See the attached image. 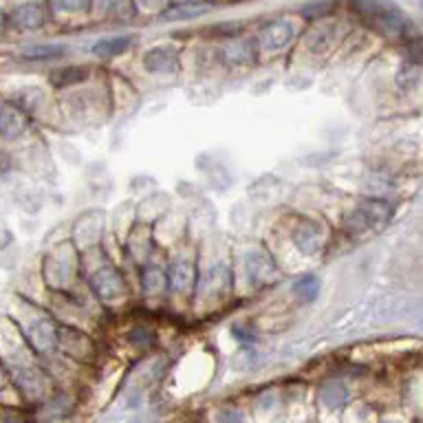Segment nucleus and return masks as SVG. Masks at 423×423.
Here are the masks:
<instances>
[{"label":"nucleus","mask_w":423,"mask_h":423,"mask_svg":"<svg viewBox=\"0 0 423 423\" xmlns=\"http://www.w3.org/2000/svg\"><path fill=\"white\" fill-rule=\"evenodd\" d=\"M53 5L60 11L66 14H75V11H84L88 7V0H53Z\"/></svg>","instance_id":"nucleus-17"},{"label":"nucleus","mask_w":423,"mask_h":423,"mask_svg":"<svg viewBox=\"0 0 423 423\" xmlns=\"http://www.w3.org/2000/svg\"><path fill=\"white\" fill-rule=\"evenodd\" d=\"M392 216V207L384 201H366L346 219V229L350 234L380 231Z\"/></svg>","instance_id":"nucleus-2"},{"label":"nucleus","mask_w":423,"mask_h":423,"mask_svg":"<svg viewBox=\"0 0 423 423\" xmlns=\"http://www.w3.org/2000/svg\"><path fill=\"white\" fill-rule=\"evenodd\" d=\"M90 285L102 300H108V302H115V300H120L124 296V282H122L120 276H117V271L110 269V267L102 269V271H98L95 276H93Z\"/></svg>","instance_id":"nucleus-3"},{"label":"nucleus","mask_w":423,"mask_h":423,"mask_svg":"<svg viewBox=\"0 0 423 423\" xmlns=\"http://www.w3.org/2000/svg\"><path fill=\"white\" fill-rule=\"evenodd\" d=\"M318 291H320V280L313 278V276H304L296 282V293L300 300L304 302H311L318 298Z\"/></svg>","instance_id":"nucleus-15"},{"label":"nucleus","mask_w":423,"mask_h":423,"mask_svg":"<svg viewBox=\"0 0 423 423\" xmlns=\"http://www.w3.org/2000/svg\"><path fill=\"white\" fill-rule=\"evenodd\" d=\"M88 68L84 66H70V68H58L56 73L51 75V82L60 88L64 86H70V84H80L88 78Z\"/></svg>","instance_id":"nucleus-12"},{"label":"nucleus","mask_w":423,"mask_h":423,"mask_svg":"<svg viewBox=\"0 0 423 423\" xmlns=\"http://www.w3.org/2000/svg\"><path fill=\"white\" fill-rule=\"evenodd\" d=\"M350 7L355 9L372 29H377L386 36H402L404 40L417 36L412 22L399 14L397 7L384 0H352Z\"/></svg>","instance_id":"nucleus-1"},{"label":"nucleus","mask_w":423,"mask_h":423,"mask_svg":"<svg viewBox=\"0 0 423 423\" xmlns=\"http://www.w3.org/2000/svg\"><path fill=\"white\" fill-rule=\"evenodd\" d=\"M66 51V46L62 44H36L25 49V58L27 60H56L62 58Z\"/></svg>","instance_id":"nucleus-14"},{"label":"nucleus","mask_w":423,"mask_h":423,"mask_svg":"<svg viewBox=\"0 0 423 423\" xmlns=\"http://www.w3.org/2000/svg\"><path fill=\"white\" fill-rule=\"evenodd\" d=\"M406 42H408V53H410V60H414V62H423V40L419 38V33H417V36H412V38H408Z\"/></svg>","instance_id":"nucleus-19"},{"label":"nucleus","mask_w":423,"mask_h":423,"mask_svg":"<svg viewBox=\"0 0 423 423\" xmlns=\"http://www.w3.org/2000/svg\"><path fill=\"white\" fill-rule=\"evenodd\" d=\"M293 243L298 245V249H300L302 254H318L320 247H322V243H324V239H322V231H320L318 225L304 223V225H300V227L296 229Z\"/></svg>","instance_id":"nucleus-5"},{"label":"nucleus","mask_w":423,"mask_h":423,"mask_svg":"<svg viewBox=\"0 0 423 423\" xmlns=\"http://www.w3.org/2000/svg\"><path fill=\"white\" fill-rule=\"evenodd\" d=\"M146 3H148V5H155V3H157V0H146Z\"/></svg>","instance_id":"nucleus-20"},{"label":"nucleus","mask_w":423,"mask_h":423,"mask_svg":"<svg viewBox=\"0 0 423 423\" xmlns=\"http://www.w3.org/2000/svg\"><path fill=\"white\" fill-rule=\"evenodd\" d=\"M247 271H249L254 282H258V285H265V282H269L276 276V265L269 261L265 254H251L249 261H247Z\"/></svg>","instance_id":"nucleus-7"},{"label":"nucleus","mask_w":423,"mask_h":423,"mask_svg":"<svg viewBox=\"0 0 423 423\" xmlns=\"http://www.w3.org/2000/svg\"><path fill=\"white\" fill-rule=\"evenodd\" d=\"M335 9L333 3H326V0H322V3H313V5H307L302 9V16L304 18H309V20H315V18H326L328 14H331Z\"/></svg>","instance_id":"nucleus-16"},{"label":"nucleus","mask_w":423,"mask_h":423,"mask_svg":"<svg viewBox=\"0 0 423 423\" xmlns=\"http://www.w3.org/2000/svg\"><path fill=\"white\" fill-rule=\"evenodd\" d=\"M14 22L22 29H40L44 25V11L40 5L29 3V5H20L14 11Z\"/></svg>","instance_id":"nucleus-9"},{"label":"nucleus","mask_w":423,"mask_h":423,"mask_svg":"<svg viewBox=\"0 0 423 423\" xmlns=\"http://www.w3.org/2000/svg\"><path fill=\"white\" fill-rule=\"evenodd\" d=\"M421 9H423V0H421Z\"/></svg>","instance_id":"nucleus-21"},{"label":"nucleus","mask_w":423,"mask_h":423,"mask_svg":"<svg viewBox=\"0 0 423 423\" xmlns=\"http://www.w3.org/2000/svg\"><path fill=\"white\" fill-rule=\"evenodd\" d=\"M205 14V7H181V9H174L170 14L163 16V20H185V18H194V16H201Z\"/></svg>","instance_id":"nucleus-18"},{"label":"nucleus","mask_w":423,"mask_h":423,"mask_svg":"<svg viewBox=\"0 0 423 423\" xmlns=\"http://www.w3.org/2000/svg\"><path fill=\"white\" fill-rule=\"evenodd\" d=\"M25 128H27V120H25V115H22V110L18 106L7 104L5 110H3V135L7 139L18 137Z\"/></svg>","instance_id":"nucleus-10"},{"label":"nucleus","mask_w":423,"mask_h":423,"mask_svg":"<svg viewBox=\"0 0 423 423\" xmlns=\"http://www.w3.org/2000/svg\"><path fill=\"white\" fill-rule=\"evenodd\" d=\"M223 53H225V60H227L229 64H247V62L254 58L251 42H245V40L231 42Z\"/></svg>","instance_id":"nucleus-13"},{"label":"nucleus","mask_w":423,"mask_h":423,"mask_svg":"<svg viewBox=\"0 0 423 423\" xmlns=\"http://www.w3.org/2000/svg\"><path fill=\"white\" fill-rule=\"evenodd\" d=\"M170 287L174 293H187L192 291L194 287V269L183 263V261H177L172 263V269H170Z\"/></svg>","instance_id":"nucleus-8"},{"label":"nucleus","mask_w":423,"mask_h":423,"mask_svg":"<svg viewBox=\"0 0 423 423\" xmlns=\"http://www.w3.org/2000/svg\"><path fill=\"white\" fill-rule=\"evenodd\" d=\"M293 38V29L289 22H271L261 33V44L267 51H278L282 46H287Z\"/></svg>","instance_id":"nucleus-4"},{"label":"nucleus","mask_w":423,"mask_h":423,"mask_svg":"<svg viewBox=\"0 0 423 423\" xmlns=\"http://www.w3.org/2000/svg\"><path fill=\"white\" fill-rule=\"evenodd\" d=\"M144 64L150 73H174L177 70V56L170 49H152L144 58Z\"/></svg>","instance_id":"nucleus-6"},{"label":"nucleus","mask_w":423,"mask_h":423,"mask_svg":"<svg viewBox=\"0 0 423 423\" xmlns=\"http://www.w3.org/2000/svg\"><path fill=\"white\" fill-rule=\"evenodd\" d=\"M130 38L126 36H120V38H108V40H102L93 46V53L100 56V58H113V56H120L124 53L128 46H130Z\"/></svg>","instance_id":"nucleus-11"}]
</instances>
